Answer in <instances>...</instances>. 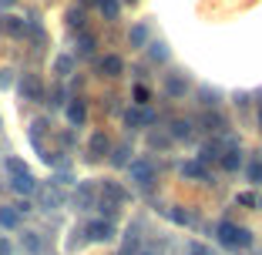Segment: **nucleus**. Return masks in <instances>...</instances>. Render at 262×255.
Listing matches in <instances>:
<instances>
[{
	"instance_id": "obj_18",
	"label": "nucleus",
	"mask_w": 262,
	"mask_h": 255,
	"mask_svg": "<svg viewBox=\"0 0 262 255\" xmlns=\"http://www.w3.org/2000/svg\"><path fill=\"white\" fill-rule=\"evenodd\" d=\"M4 31H7L10 37H24V34H27V20H20V17H4Z\"/></svg>"
},
{
	"instance_id": "obj_26",
	"label": "nucleus",
	"mask_w": 262,
	"mask_h": 255,
	"mask_svg": "<svg viewBox=\"0 0 262 255\" xmlns=\"http://www.w3.org/2000/svg\"><path fill=\"white\" fill-rule=\"evenodd\" d=\"M202 124H205L208 131H222V128H225V118L222 114H205V118H202Z\"/></svg>"
},
{
	"instance_id": "obj_19",
	"label": "nucleus",
	"mask_w": 262,
	"mask_h": 255,
	"mask_svg": "<svg viewBox=\"0 0 262 255\" xmlns=\"http://www.w3.org/2000/svg\"><path fill=\"white\" fill-rule=\"evenodd\" d=\"M222 168L225 171H239L242 168V151L239 148H229V151L222 155Z\"/></svg>"
},
{
	"instance_id": "obj_39",
	"label": "nucleus",
	"mask_w": 262,
	"mask_h": 255,
	"mask_svg": "<svg viewBox=\"0 0 262 255\" xmlns=\"http://www.w3.org/2000/svg\"><path fill=\"white\" fill-rule=\"evenodd\" d=\"M84 4H98V0H84Z\"/></svg>"
},
{
	"instance_id": "obj_38",
	"label": "nucleus",
	"mask_w": 262,
	"mask_h": 255,
	"mask_svg": "<svg viewBox=\"0 0 262 255\" xmlns=\"http://www.w3.org/2000/svg\"><path fill=\"white\" fill-rule=\"evenodd\" d=\"M259 124H262V108H259Z\"/></svg>"
},
{
	"instance_id": "obj_16",
	"label": "nucleus",
	"mask_w": 262,
	"mask_h": 255,
	"mask_svg": "<svg viewBox=\"0 0 262 255\" xmlns=\"http://www.w3.org/2000/svg\"><path fill=\"white\" fill-rule=\"evenodd\" d=\"M222 155H225V151H222V145H219V141H208V145L202 148L199 161H202V165H205V161H222Z\"/></svg>"
},
{
	"instance_id": "obj_22",
	"label": "nucleus",
	"mask_w": 262,
	"mask_h": 255,
	"mask_svg": "<svg viewBox=\"0 0 262 255\" xmlns=\"http://www.w3.org/2000/svg\"><path fill=\"white\" fill-rule=\"evenodd\" d=\"M71 71H74V61H71L68 54H61V57L54 61V74H57V78H68Z\"/></svg>"
},
{
	"instance_id": "obj_7",
	"label": "nucleus",
	"mask_w": 262,
	"mask_h": 255,
	"mask_svg": "<svg viewBox=\"0 0 262 255\" xmlns=\"http://www.w3.org/2000/svg\"><path fill=\"white\" fill-rule=\"evenodd\" d=\"M101 198L115 201V205H124V201H128V192H124L118 181H104V185H101Z\"/></svg>"
},
{
	"instance_id": "obj_28",
	"label": "nucleus",
	"mask_w": 262,
	"mask_h": 255,
	"mask_svg": "<svg viewBox=\"0 0 262 255\" xmlns=\"http://www.w3.org/2000/svg\"><path fill=\"white\" fill-rule=\"evenodd\" d=\"M168 215H171V222H175V225H192V222H195L192 212H182V208H171Z\"/></svg>"
},
{
	"instance_id": "obj_33",
	"label": "nucleus",
	"mask_w": 262,
	"mask_h": 255,
	"mask_svg": "<svg viewBox=\"0 0 262 255\" xmlns=\"http://www.w3.org/2000/svg\"><path fill=\"white\" fill-rule=\"evenodd\" d=\"M135 104H141V108L148 104V87H135Z\"/></svg>"
},
{
	"instance_id": "obj_27",
	"label": "nucleus",
	"mask_w": 262,
	"mask_h": 255,
	"mask_svg": "<svg viewBox=\"0 0 262 255\" xmlns=\"http://www.w3.org/2000/svg\"><path fill=\"white\" fill-rule=\"evenodd\" d=\"M128 155H131V148L128 145H118L115 155H111V165H118V168H121V165H128Z\"/></svg>"
},
{
	"instance_id": "obj_35",
	"label": "nucleus",
	"mask_w": 262,
	"mask_h": 255,
	"mask_svg": "<svg viewBox=\"0 0 262 255\" xmlns=\"http://www.w3.org/2000/svg\"><path fill=\"white\" fill-rule=\"evenodd\" d=\"M14 208H17V212H20V215H27V212H34V205H31V201H27V198H24V201H17Z\"/></svg>"
},
{
	"instance_id": "obj_25",
	"label": "nucleus",
	"mask_w": 262,
	"mask_h": 255,
	"mask_svg": "<svg viewBox=\"0 0 262 255\" xmlns=\"http://www.w3.org/2000/svg\"><path fill=\"white\" fill-rule=\"evenodd\" d=\"M246 178L252 181L255 188H262V161H252V165H249V168H246Z\"/></svg>"
},
{
	"instance_id": "obj_11",
	"label": "nucleus",
	"mask_w": 262,
	"mask_h": 255,
	"mask_svg": "<svg viewBox=\"0 0 262 255\" xmlns=\"http://www.w3.org/2000/svg\"><path fill=\"white\" fill-rule=\"evenodd\" d=\"M168 134H171L175 141H188V138H192V121H188V118H175Z\"/></svg>"
},
{
	"instance_id": "obj_12",
	"label": "nucleus",
	"mask_w": 262,
	"mask_h": 255,
	"mask_svg": "<svg viewBox=\"0 0 262 255\" xmlns=\"http://www.w3.org/2000/svg\"><path fill=\"white\" fill-rule=\"evenodd\" d=\"M88 151H91V158L108 155V151H111V141H108V134H104V131H98V134L91 138V145H88Z\"/></svg>"
},
{
	"instance_id": "obj_34",
	"label": "nucleus",
	"mask_w": 262,
	"mask_h": 255,
	"mask_svg": "<svg viewBox=\"0 0 262 255\" xmlns=\"http://www.w3.org/2000/svg\"><path fill=\"white\" fill-rule=\"evenodd\" d=\"M188 255H208V248L199 245V242H192V245H188Z\"/></svg>"
},
{
	"instance_id": "obj_23",
	"label": "nucleus",
	"mask_w": 262,
	"mask_h": 255,
	"mask_svg": "<svg viewBox=\"0 0 262 255\" xmlns=\"http://www.w3.org/2000/svg\"><path fill=\"white\" fill-rule=\"evenodd\" d=\"M7 171H10V178H24V175H31V171H27V165L20 161V158H7Z\"/></svg>"
},
{
	"instance_id": "obj_2",
	"label": "nucleus",
	"mask_w": 262,
	"mask_h": 255,
	"mask_svg": "<svg viewBox=\"0 0 262 255\" xmlns=\"http://www.w3.org/2000/svg\"><path fill=\"white\" fill-rule=\"evenodd\" d=\"M128 178L138 188H148L155 181V165L148 158H135V161H128Z\"/></svg>"
},
{
	"instance_id": "obj_1",
	"label": "nucleus",
	"mask_w": 262,
	"mask_h": 255,
	"mask_svg": "<svg viewBox=\"0 0 262 255\" xmlns=\"http://www.w3.org/2000/svg\"><path fill=\"white\" fill-rule=\"evenodd\" d=\"M215 239H219V245H225L229 252L252 245V232H249V228H242V225H235V222H219Z\"/></svg>"
},
{
	"instance_id": "obj_24",
	"label": "nucleus",
	"mask_w": 262,
	"mask_h": 255,
	"mask_svg": "<svg viewBox=\"0 0 262 255\" xmlns=\"http://www.w3.org/2000/svg\"><path fill=\"white\" fill-rule=\"evenodd\" d=\"M235 201L246 205V208H255V212L262 208V198H259V195H252V192H239V198H235Z\"/></svg>"
},
{
	"instance_id": "obj_13",
	"label": "nucleus",
	"mask_w": 262,
	"mask_h": 255,
	"mask_svg": "<svg viewBox=\"0 0 262 255\" xmlns=\"http://www.w3.org/2000/svg\"><path fill=\"white\" fill-rule=\"evenodd\" d=\"M20 225V212L14 205H0V228H17Z\"/></svg>"
},
{
	"instance_id": "obj_37",
	"label": "nucleus",
	"mask_w": 262,
	"mask_h": 255,
	"mask_svg": "<svg viewBox=\"0 0 262 255\" xmlns=\"http://www.w3.org/2000/svg\"><path fill=\"white\" fill-rule=\"evenodd\" d=\"M138 255H158V252H155V248H145V252H138Z\"/></svg>"
},
{
	"instance_id": "obj_5",
	"label": "nucleus",
	"mask_w": 262,
	"mask_h": 255,
	"mask_svg": "<svg viewBox=\"0 0 262 255\" xmlns=\"http://www.w3.org/2000/svg\"><path fill=\"white\" fill-rule=\"evenodd\" d=\"M84 235L91 242H111L115 239V222H104V218H101V222H91L84 228Z\"/></svg>"
},
{
	"instance_id": "obj_20",
	"label": "nucleus",
	"mask_w": 262,
	"mask_h": 255,
	"mask_svg": "<svg viewBox=\"0 0 262 255\" xmlns=\"http://www.w3.org/2000/svg\"><path fill=\"white\" fill-rule=\"evenodd\" d=\"M98 10L104 20H118V14H121V4L118 0H98Z\"/></svg>"
},
{
	"instance_id": "obj_36",
	"label": "nucleus",
	"mask_w": 262,
	"mask_h": 255,
	"mask_svg": "<svg viewBox=\"0 0 262 255\" xmlns=\"http://www.w3.org/2000/svg\"><path fill=\"white\" fill-rule=\"evenodd\" d=\"M0 255H14V248H10V242L0 235Z\"/></svg>"
},
{
	"instance_id": "obj_14",
	"label": "nucleus",
	"mask_w": 262,
	"mask_h": 255,
	"mask_svg": "<svg viewBox=\"0 0 262 255\" xmlns=\"http://www.w3.org/2000/svg\"><path fill=\"white\" fill-rule=\"evenodd\" d=\"M182 178H192V181H205L208 171H205V165H202V161H185V165H182Z\"/></svg>"
},
{
	"instance_id": "obj_15",
	"label": "nucleus",
	"mask_w": 262,
	"mask_h": 255,
	"mask_svg": "<svg viewBox=\"0 0 262 255\" xmlns=\"http://www.w3.org/2000/svg\"><path fill=\"white\" fill-rule=\"evenodd\" d=\"M124 71V64H121V57H115V54H108V57H101V74H108V78H118Z\"/></svg>"
},
{
	"instance_id": "obj_4",
	"label": "nucleus",
	"mask_w": 262,
	"mask_h": 255,
	"mask_svg": "<svg viewBox=\"0 0 262 255\" xmlns=\"http://www.w3.org/2000/svg\"><path fill=\"white\" fill-rule=\"evenodd\" d=\"M20 98L24 101H44V81L37 74H24L20 78Z\"/></svg>"
},
{
	"instance_id": "obj_9",
	"label": "nucleus",
	"mask_w": 262,
	"mask_h": 255,
	"mask_svg": "<svg viewBox=\"0 0 262 255\" xmlns=\"http://www.w3.org/2000/svg\"><path fill=\"white\" fill-rule=\"evenodd\" d=\"M68 121L74 124V128H81V124L88 121V104H84L81 98H77V101H71V104H68Z\"/></svg>"
},
{
	"instance_id": "obj_6",
	"label": "nucleus",
	"mask_w": 262,
	"mask_h": 255,
	"mask_svg": "<svg viewBox=\"0 0 262 255\" xmlns=\"http://www.w3.org/2000/svg\"><path fill=\"white\" fill-rule=\"evenodd\" d=\"M37 195H40V208H47V212H54L57 205L64 201L61 188H37Z\"/></svg>"
},
{
	"instance_id": "obj_8",
	"label": "nucleus",
	"mask_w": 262,
	"mask_h": 255,
	"mask_svg": "<svg viewBox=\"0 0 262 255\" xmlns=\"http://www.w3.org/2000/svg\"><path fill=\"white\" fill-rule=\"evenodd\" d=\"M10 188H14L17 195H24V198H31V195H37V178H34V175L14 178V181H10Z\"/></svg>"
},
{
	"instance_id": "obj_29",
	"label": "nucleus",
	"mask_w": 262,
	"mask_h": 255,
	"mask_svg": "<svg viewBox=\"0 0 262 255\" xmlns=\"http://www.w3.org/2000/svg\"><path fill=\"white\" fill-rule=\"evenodd\" d=\"M94 51V37L91 34H81V37H77V54H91Z\"/></svg>"
},
{
	"instance_id": "obj_3",
	"label": "nucleus",
	"mask_w": 262,
	"mask_h": 255,
	"mask_svg": "<svg viewBox=\"0 0 262 255\" xmlns=\"http://www.w3.org/2000/svg\"><path fill=\"white\" fill-rule=\"evenodd\" d=\"M74 205L81 212L98 208V188H94L91 181H77V188H74Z\"/></svg>"
},
{
	"instance_id": "obj_31",
	"label": "nucleus",
	"mask_w": 262,
	"mask_h": 255,
	"mask_svg": "<svg viewBox=\"0 0 262 255\" xmlns=\"http://www.w3.org/2000/svg\"><path fill=\"white\" fill-rule=\"evenodd\" d=\"M68 24L74 31H81V27H84V14H81V10H68Z\"/></svg>"
},
{
	"instance_id": "obj_21",
	"label": "nucleus",
	"mask_w": 262,
	"mask_h": 255,
	"mask_svg": "<svg viewBox=\"0 0 262 255\" xmlns=\"http://www.w3.org/2000/svg\"><path fill=\"white\" fill-rule=\"evenodd\" d=\"M128 44H131V47H145V44H148V27H145V24H135V27H131Z\"/></svg>"
},
{
	"instance_id": "obj_32",
	"label": "nucleus",
	"mask_w": 262,
	"mask_h": 255,
	"mask_svg": "<svg viewBox=\"0 0 262 255\" xmlns=\"http://www.w3.org/2000/svg\"><path fill=\"white\" fill-rule=\"evenodd\" d=\"M148 145H151V148H168L171 145V134H151Z\"/></svg>"
},
{
	"instance_id": "obj_10",
	"label": "nucleus",
	"mask_w": 262,
	"mask_h": 255,
	"mask_svg": "<svg viewBox=\"0 0 262 255\" xmlns=\"http://www.w3.org/2000/svg\"><path fill=\"white\" fill-rule=\"evenodd\" d=\"M165 91H168V98H185L188 81L178 78V74H168V78H165Z\"/></svg>"
},
{
	"instance_id": "obj_30",
	"label": "nucleus",
	"mask_w": 262,
	"mask_h": 255,
	"mask_svg": "<svg viewBox=\"0 0 262 255\" xmlns=\"http://www.w3.org/2000/svg\"><path fill=\"white\" fill-rule=\"evenodd\" d=\"M148 54H151V61H168V47H165V44H151Z\"/></svg>"
},
{
	"instance_id": "obj_17",
	"label": "nucleus",
	"mask_w": 262,
	"mask_h": 255,
	"mask_svg": "<svg viewBox=\"0 0 262 255\" xmlns=\"http://www.w3.org/2000/svg\"><path fill=\"white\" fill-rule=\"evenodd\" d=\"M20 245H24V252H31V255H40V248H44V242H40V235H37V232H24V235H20Z\"/></svg>"
}]
</instances>
